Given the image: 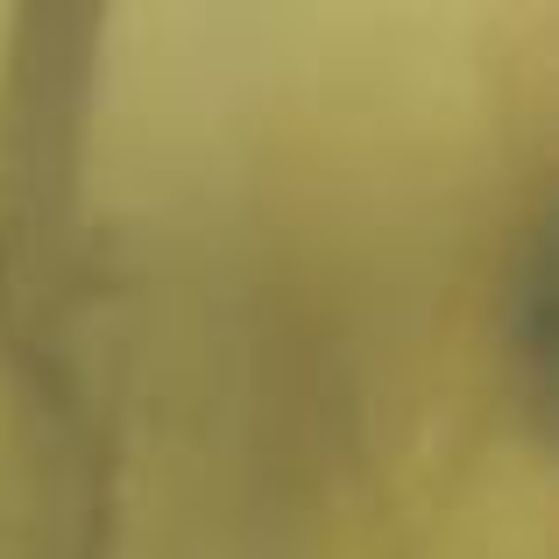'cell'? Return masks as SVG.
<instances>
[{
  "mask_svg": "<svg viewBox=\"0 0 559 559\" xmlns=\"http://www.w3.org/2000/svg\"><path fill=\"white\" fill-rule=\"evenodd\" d=\"M546 276H552V255H546V227H532L524 241V270L510 276V298H518V319H503V347L518 355V376H524V404H546Z\"/></svg>",
  "mask_w": 559,
  "mask_h": 559,
  "instance_id": "obj_1",
  "label": "cell"
}]
</instances>
